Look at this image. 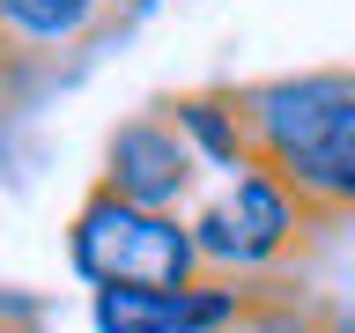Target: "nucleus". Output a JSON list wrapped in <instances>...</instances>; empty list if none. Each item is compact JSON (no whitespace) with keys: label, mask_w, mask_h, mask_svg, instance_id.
<instances>
[{"label":"nucleus","mask_w":355,"mask_h":333,"mask_svg":"<svg viewBox=\"0 0 355 333\" xmlns=\"http://www.w3.org/2000/svg\"><path fill=\"white\" fill-rule=\"evenodd\" d=\"M8 74H15V67H8V52H0V89H8Z\"/></svg>","instance_id":"9d476101"},{"label":"nucleus","mask_w":355,"mask_h":333,"mask_svg":"<svg viewBox=\"0 0 355 333\" xmlns=\"http://www.w3.org/2000/svg\"><path fill=\"white\" fill-rule=\"evenodd\" d=\"M67 274L96 296V289H193L200 252L185 215H155L133 200L89 185L67 215Z\"/></svg>","instance_id":"7ed1b4c3"},{"label":"nucleus","mask_w":355,"mask_h":333,"mask_svg":"<svg viewBox=\"0 0 355 333\" xmlns=\"http://www.w3.org/2000/svg\"><path fill=\"white\" fill-rule=\"evenodd\" d=\"M104 8H111V22H133V15H148L155 0H104Z\"/></svg>","instance_id":"6e6552de"},{"label":"nucleus","mask_w":355,"mask_h":333,"mask_svg":"<svg viewBox=\"0 0 355 333\" xmlns=\"http://www.w3.org/2000/svg\"><path fill=\"white\" fill-rule=\"evenodd\" d=\"M259 289L200 274L193 289H96L89 326L96 333H237Z\"/></svg>","instance_id":"39448f33"},{"label":"nucleus","mask_w":355,"mask_h":333,"mask_svg":"<svg viewBox=\"0 0 355 333\" xmlns=\"http://www.w3.org/2000/svg\"><path fill=\"white\" fill-rule=\"evenodd\" d=\"M200 178L207 171L193 163V148L178 141L171 119H163V111H133V119L111 126L96 185L119 193V200H133V207H155V215H193Z\"/></svg>","instance_id":"20e7f679"},{"label":"nucleus","mask_w":355,"mask_h":333,"mask_svg":"<svg viewBox=\"0 0 355 333\" xmlns=\"http://www.w3.org/2000/svg\"><path fill=\"white\" fill-rule=\"evenodd\" d=\"M326 333H355V318H326Z\"/></svg>","instance_id":"1a4fd4ad"},{"label":"nucleus","mask_w":355,"mask_h":333,"mask_svg":"<svg viewBox=\"0 0 355 333\" xmlns=\"http://www.w3.org/2000/svg\"><path fill=\"white\" fill-rule=\"evenodd\" d=\"M111 30L104 0H0V52L8 67H52Z\"/></svg>","instance_id":"0eeeda50"},{"label":"nucleus","mask_w":355,"mask_h":333,"mask_svg":"<svg viewBox=\"0 0 355 333\" xmlns=\"http://www.w3.org/2000/svg\"><path fill=\"white\" fill-rule=\"evenodd\" d=\"M185 222H193L200 274L244 282V289L274 282V274H282L288 259H304L311 237H318V215H311L274 171H259V163L237 171V178H222L207 200H193Z\"/></svg>","instance_id":"f03ea898"},{"label":"nucleus","mask_w":355,"mask_h":333,"mask_svg":"<svg viewBox=\"0 0 355 333\" xmlns=\"http://www.w3.org/2000/svg\"><path fill=\"white\" fill-rule=\"evenodd\" d=\"M252 163L274 171L318 222H355V67L244 82Z\"/></svg>","instance_id":"f257e3e1"},{"label":"nucleus","mask_w":355,"mask_h":333,"mask_svg":"<svg viewBox=\"0 0 355 333\" xmlns=\"http://www.w3.org/2000/svg\"><path fill=\"white\" fill-rule=\"evenodd\" d=\"M163 119L178 126V141L193 148L200 171L215 178H237L252 171V126H244V82H200V89H178L163 96Z\"/></svg>","instance_id":"423d86ee"}]
</instances>
